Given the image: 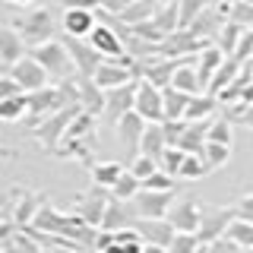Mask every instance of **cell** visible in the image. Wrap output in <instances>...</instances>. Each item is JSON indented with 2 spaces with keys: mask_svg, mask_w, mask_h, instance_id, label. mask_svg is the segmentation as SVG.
Returning a JSON list of instances; mask_svg holds the SVG:
<instances>
[{
  "mask_svg": "<svg viewBox=\"0 0 253 253\" xmlns=\"http://www.w3.org/2000/svg\"><path fill=\"white\" fill-rule=\"evenodd\" d=\"M26 51L42 63V70L47 73V79H54V83L63 79V76H73V63H70V54H67V47H63V42L47 38V42L32 44V47H26Z\"/></svg>",
  "mask_w": 253,
  "mask_h": 253,
  "instance_id": "cell-1",
  "label": "cell"
},
{
  "mask_svg": "<svg viewBox=\"0 0 253 253\" xmlns=\"http://www.w3.org/2000/svg\"><path fill=\"white\" fill-rule=\"evenodd\" d=\"M76 105H63L57 111H51V114H44L38 124H32V133H35V139L42 142L47 152H57L60 149V139H63V130H67L70 117L76 114Z\"/></svg>",
  "mask_w": 253,
  "mask_h": 253,
  "instance_id": "cell-2",
  "label": "cell"
},
{
  "mask_svg": "<svg viewBox=\"0 0 253 253\" xmlns=\"http://www.w3.org/2000/svg\"><path fill=\"white\" fill-rule=\"evenodd\" d=\"M16 32H19V38L26 42V47L42 44L47 38H54V13L44 10V6H35V10H29L26 19L16 26Z\"/></svg>",
  "mask_w": 253,
  "mask_h": 253,
  "instance_id": "cell-3",
  "label": "cell"
},
{
  "mask_svg": "<svg viewBox=\"0 0 253 253\" xmlns=\"http://www.w3.org/2000/svg\"><path fill=\"white\" fill-rule=\"evenodd\" d=\"M174 203V190H136L130 196V206L136 218H165L168 206Z\"/></svg>",
  "mask_w": 253,
  "mask_h": 253,
  "instance_id": "cell-4",
  "label": "cell"
},
{
  "mask_svg": "<svg viewBox=\"0 0 253 253\" xmlns=\"http://www.w3.org/2000/svg\"><path fill=\"white\" fill-rule=\"evenodd\" d=\"M6 73L13 76V83L19 85L22 92H35V89H42V85H47V73L42 70V63L32 57V54H22L16 63H10Z\"/></svg>",
  "mask_w": 253,
  "mask_h": 253,
  "instance_id": "cell-5",
  "label": "cell"
},
{
  "mask_svg": "<svg viewBox=\"0 0 253 253\" xmlns=\"http://www.w3.org/2000/svg\"><path fill=\"white\" fill-rule=\"evenodd\" d=\"M200 47H203V38H196L190 29H174L155 44V57H187Z\"/></svg>",
  "mask_w": 253,
  "mask_h": 253,
  "instance_id": "cell-6",
  "label": "cell"
},
{
  "mask_svg": "<svg viewBox=\"0 0 253 253\" xmlns=\"http://www.w3.org/2000/svg\"><path fill=\"white\" fill-rule=\"evenodd\" d=\"M133 111L142 117L146 124L162 121V89H155L146 79H136V92H133Z\"/></svg>",
  "mask_w": 253,
  "mask_h": 253,
  "instance_id": "cell-7",
  "label": "cell"
},
{
  "mask_svg": "<svg viewBox=\"0 0 253 253\" xmlns=\"http://www.w3.org/2000/svg\"><path fill=\"white\" fill-rule=\"evenodd\" d=\"M63 47H67V54H70V63H73V73L76 76H92L95 67L101 63V54L95 51L92 44H85L83 38L63 35Z\"/></svg>",
  "mask_w": 253,
  "mask_h": 253,
  "instance_id": "cell-8",
  "label": "cell"
},
{
  "mask_svg": "<svg viewBox=\"0 0 253 253\" xmlns=\"http://www.w3.org/2000/svg\"><path fill=\"white\" fill-rule=\"evenodd\" d=\"M228 218H231V209H221V206H200V225H196V241L200 244H212L215 237H221Z\"/></svg>",
  "mask_w": 253,
  "mask_h": 253,
  "instance_id": "cell-9",
  "label": "cell"
},
{
  "mask_svg": "<svg viewBox=\"0 0 253 253\" xmlns=\"http://www.w3.org/2000/svg\"><path fill=\"white\" fill-rule=\"evenodd\" d=\"M57 108H63V98H60L57 85H42V89H35V92H26V114H29L32 124H38L44 114H51V111H57Z\"/></svg>",
  "mask_w": 253,
  "mask_h": 253,
  "instance_id": "cell-10",
  "label": "cell"
},
{
  "mask_svg": "<svg viewBox=\"0 0 253 253\" xmlns=\"http://www.w3.org/2000/svg\"><path fill=\"white\" fill-rule=\"evenodd\" d=\"M133 221H136V212H133L130 200H114V196H108L105 212H101V218H98V228H101V231L133 228Z\"/></svg>",
  "mask_w": 253,
  "mask_h": 253,
  "instance_id": "cell-11",
  "label": "cell"
},
{
  "mask_svg": "<svg viewBox=\"0 0 253 253\" xmlns=\"http://www.w3.org/2000/svg\"><path fill=\"white\" fill-rule=\"evenodd\" d=\"M142 126H146V121L136 114V111H124L121 117L114 121V130H117V139H121V146L126 149V155H136V146H139V136H142Z\"/></svg>",
  "mask_w": 253,
  "mask_h": 253,
  "instance_id": "cell-12",
  "label": "cell"
},
{
  "mask_svg": "<svg viewBox=\"0 0 253 253\" xmlns=\"http://www.w3.org/2000/svg\"><path fill=\"white\" fill-rule=\"evenodd\" d=\"M133 92H136V79H130V83H124V85H114V89H105V105H101V114L114 124L124 111L133 108Z\"/></svg>",
  "mask_w": 253,
  "mask_h": 253,
  "instance_id": "cell-13",
  "label": "cell"
},
{
  "mask_svg": "<svg viewBox=\"0 0 253 253\" xmlns=\"http://www.w3.org/2000/svg\"><path fill=\"white\" fill-rule=\"evenodd\" d=\"M85 38H89V44L101 54V57H121L124 54V38L111 26H105V22H95Z\"/></svg>",
  "mask_w": 253,
  "mask_h": 253,
  "instance_id": "cell-14",
  "label": "cell"
},
{
  "mask_svg": "<svg viewBox=\"0 0 253 253\" xmlns=\"http://www.w3.org/2000/svg\"><path fill=\"white\" fill-rule=\"evenodd\" d=\"M177 63H184V57H152V60H139V79H146V83H152L155 89H162V85L171 83V73Z\"/></svg>",
  "mask_w": 253,
  "mask_h": 253,
  "instance_id": "cell-15",
  "label": "cell"
},
{
  "mask_svg": "<svg viewBox=\"0 0 253 253\" xmlns=\"http://www.w3.org/2000/svg\"><path fill=\"white\" fill-rule=\"evenodd\" d=\"M168 225L174 231H196L200 225V203L196 200H180V203H171L168 212H165Z\"/></svg>",
  "mask_w": 253,
  "mask_h": 253,
  "instance_id": "cell-16",
  "label": "cell"
},
{
  "mask_svg": "<svg viewBox=\"0 0 253 253\" xmlns=\"http://www.w3.org/2000/svg\"><path fill=\"white\" fill-rule=\"evenodd\" d=\"M76 105L83 108V111H89L92 117H98L101 114V105H105V92L95 85V79L92 76H76Z\"/></svg>",
  "mask_w": 253,
  "mask_h": 253,
  "instance_id": "cell-17",
  "label": "cell"
},
{
  "mask_svg": "<svg viewBox=\"0 0 253 253\" xmlns=\"http://www.w3.org/2000/svg\"><path fill=\"white\" fill-rule=\"evenodd\" d=\"M133 231L139 234L142 244H158V247H165V244L171 241L174 228L168 225V218H136L133 221Z\"/></svg>",
  "mask_w": 253,
  "mask_h": 253,
  "instance_id": "cell-18",
  "label": "cell"
},
{
  "mask_svg": "<svg viewBox=\"0 0 253 253\" xmlns=\"http://www.w3.org/2000/svg\"><path fill=\"white\" fill-rule=\"evenodd\" d=\"M63 35H73V38H85L89 35V29L95 26V13L85 10V6H67L63 10Z\"/></svg>",
  "mask_w": 253,
  "mask_h": 253,
  "instance_id": "cell-19",
  "label": "cell"
},
{
  "mask_svg": "<svg viewBox=\"0 0 253 253\" xmlns=\"http://www.w3.org/2000/svg\"><path fill=\"white\" fill-rule=\"evenodd\" d=\"M26 54V42L13 26H0V67H10Z\"/></svg>",
  "mask_w": 253,
  "mask_h": 253,
  "instance_id": "cell-20",
  "label": "cell"
},
{
  "mask_svg": "<svg viewBox=\"0 0 253 253\" xmlns=\"http://www.w3.org/2000/svg\"><path fill=\"white\" fill-rule=\"evenodd\" d=\"M105 203H108L105 187H92L89 193L83 196V203H79V218H83L85 225L98 228V218H101V212H105Z\"/></svg>",
  "mask_w": 253,
  "mask_h": 253,
  "instance_id": "cell-21",
  "label": "cell"
},
{
  "mask_svg": "<svg viewBox=\"0 0 253 253\" xmlns=\"http://www.w3.org/2000/svg\"><path fill=\"white\" fill-rule=\"evenodd\" d=\"M215 108H218L215 95H209V92H196V95H190V98H187V105H184V117H180V121H209V117L215 114Z\"/></svg>",
  "mask_w": 253,
  "mask_h": 253,
  "instance_id": "cell-22",
  "label": "cell"
},
{
  "mask_svg": "<svg viewBox=\"0 0 253 253\" xmlns=\"http://www.w3.org/2000/svg\"><path fill=\"white\" fill-rule=\"evenodd\" d=\"M44 203L42 193H32V190H26V193H19V203H16V212H13V225L16 228H26L32 225V218H35L38 206Z\"/></svg>",
  "mask_w": 253,
  "mask_h": 253,
  "instance_id": "cell-23",
  "label": "cell"
},
{
  "mask_svg": "<svg viewBox=\"0 0 253 253\" xmlns=\"http://www.w3.org/2000/svg\"><path fill=\"white\" fill-rule=\"evenodd\" d=\"M190 95L177 92L174 85H162V121H180L184 117V105H187Z\"/></svg>",
  "mask_w": 253,
  "mask_h": 253,
  "instance_id": "cell-24",
  "label": "cell"
},
{
  "mask_svg": "<svg viewBox=\"0 0 253 253\" xmlns=\"http://www.w3.org/2000/svg\"><path fill=\"white\" fill-rule=\"evenodd\" d=\"M221 234H225L228 241H234L237 247L253 250V221H250V218H237V215H231Z\"/></svg>",
  "mask_w": 253,
  "mask_h": 253,
  "instance_id": "cell-25",
  "label": "cell"
},
{
  "mask_svg": "<svg viewBox=\"0 0 253 253\" xmlns=\"http://www.w3.org/2000/svg\"><path fill=\"white\" fill-rule=\"evenodd\" d=\"M177 92H187V95H196V92H203V85H200V76H196V67H190V63H177L174 67V73H171V83Z\"/></svg>",
  "mask_w": 253,
  "mask_h": 253,
  "instance_id": "cell-26",
  "label": "cell"
},
{
  "mask_svg": "<svg viewBox=\"0 0 253 253\" xmlns=\"http://www.w3.org/2000/svg\"><path fill=\"white\" fill-rule=\"evenodd\" d=\"M162 149H165V136H162V124H146L142 126V136H139V146H136V152L142 155H149V158H158L162 155Z\"/></svg>",
  "mask_w": 253,
  "mask_h": 253,
  "instance_id": "cell-27",
  "label": "cell"
},
{
  "mask_svg": "<svg viewBox=\"0 0 253 253\" xmlns=\"http://www.w3.org/2000/svg\"><path fill=\"white\" fill-rule=\"evenodd\" d=\"M200 162L206 165V171H218L221 165H228V158H231V146H221V142H203L200 152Z\"/></svg>",
  "mask_w": 253,
  "mask_h": 253,
  "instance_id": "cell-28",
  "label": "cell"
},
{
  "mask_svg": "<svg viewBox=\"0 0 253 253\" xmlns=\"http://www.w3.org/2000/svg\"><path fill=\"white\" fill-rule=\"evenodd\" d=\"M152 19V26L162 32V35H168V32L177 29V0H165V3L155 6V13L149 16Z\"/></svg>",
  "mask_w": 253,
  "mask_h": 253,
  "instance_id": "cell-29",
  "label": "cell"
},
{
  "mask_svg": "<svg viewBox=\"0 0 253 253\" xmlns=\"http://www.w3.org/2000/svg\"><path fill=\"white\" fill-rule=\"evenodd\" d=\"M221 57H225V54H221L215 44H203V47H200V67H196V76H200L203 92H206V85H209L212 70H215L218 63H221Z\"/></svg>",
  "mask_w": 253,
  "mask_h": 253,
  "instance_id": "cell-30",
  "label": "cell"
},
{
  "mask_svg": "<svg viewBox=\"0 0 253 253\" xmlns=\"http://www.w3.org/2000/svg\"><path fill=\"white\" fill-rule=\"evenodd\" d=\"M155 0H126L124 3V10L117 13L121 16V22L124 26H133V22H142V19H149V16L155 13Z\"/></svg>",
  "mask_w": 253,
  "mask_h": 253,
  "instance_id": "cell-31",
  "label": "cell"
},
{
  "mask_svg": "<svg viewBox=\"0 0 253 253\" xmlns=\"http://www.w3.org/2000/svg\"><path fill=\"white\" fill-rule=\"evenodd\" d=\"M121 171H124L121 162H98V165H92V168H89L92 184H95V187H105V190L117 180V174H121Z\"/></svg>",
  "mask_w": 253,
  "mask_h": 253,
  "instance_id": "cell-32",
  "label": "cell"
},
{
  "mask_svg": "<svg viewBox=\"0 0 253 253\" xmlns=\"http://www.w3.org/2000/svg\"><path fill=\"white\" fill-rule=\"evenodd\" d=\"M203 139L206 142H221V146H231V142H234V130H231V124H228L225 117H218V121H212V117H209Z\"/></svg>",
  "mask_w": 253,
  "mask_h": 253,
  "instance_id": "cell-33",
  "label": "cell"
},
{
  "mask_svg": "<svg viewBox=\"0 0 253 253\" xmlns=\"http://www.w3.org/2000/svg\"><path fill=\"white\" fill-rule=\"evenodd\" d=\"M244 29H250V26H237V22H231V19H225V22H221V26H218V32H215V35H218V51L221 54H231L234 51V44H237V38H241V32Z\"/></svg>",
  "mask_w": 253,
  "mask_h": 253,
  "instance_id": "cell-34",
  "label": "cell"
},
{
  "mask_svg": "<svg viewBox=\"0 0 253 253\" xmlns=\"http://www.w3.org/2000/svg\"><path fill=\"white\" fill-rule=\"evenodd\" d=\"M19 117H26V92L0 98V121H19Z\"/></svg>",
  "mask_w": 253,
  "mask_h": 253,
  "instance_id": "cell-35",
  "label": "cell"
},
{
  "mask_svg": "<svg viewBox=\"0 0 253 253\" xmlns=\"http://www.w3.org/2000/svg\"><path fill=\"white\" fill-rule=\"evenodd\" d=\"M108 190H111V196H114V200H130V196L139 190V177H133L130 171H121V174H117V180Z\"/></svg>",
  "mask_w": 253,
  "mask_h": 253,
  "instance_id": "cell-36",
  "label": "cell"
},
{
  "mask_svg": "<svg viewBox=\"0 0 253 253\" xmlns=\"http://www.w3.org/2000/svg\"><path fill=\"white\" fill-rule=\"evenodd\" d=\"M196 247H200V241L193 231H174L171 241L165 244V253H193Z\"/></svg>",
  "mask_w": 253,
  "mask_h": 253,
  "instance_id": "cell-37",
  "label": "cell"
},
{
  "mask_svg": "<svg viewBox=\"0 0 253 253\" xmlns=\"http://www.w3.org/2000/svg\"><path fill=\"white\" fill-rule=\"evenodd\" d=\"M142 190H174L177 187V177H171V174H165L162 168H155L152 174H146V177L139 180Z\"/></svg>",
  "mask_w": 253,
  "mask_h": 253,
  "instance_id": "cell-38",
  "label": "cell"
},
{
  "mask_svg": "<svg viewBox=\"0 0 253 253\" xmlns=\"http://www.w3.org/2000/svg\"><path fill=\"white\" fill-rule=\"evenodd\" d=\"M203 174H206V165L200 162V155H196V152H187L184 162H180V168H177V177L196 180V177H203Z\"/></svg>",
  "mask_w": 253,
  "mask_h": 253,
  "instance_id": "cell-39",
  "label": "cell"
},
{
  "mask_svg": "<svg viewBox=\"0 0 253 253\" xmlns=\"http://www.w3.org/2000/svg\"><path fill=\"white\" fill-rule=\"evenodd\" d=\"M203 10V0H177V29H187L190 19Z\"/></svg>",
  "mask_w": 253,
  "mask_h": 253,
  "instance_id": "cell-40",
  "label": "cell"
},
{
  "mask_svg": "<svg viewBox=\"0 0 253 253\" xmlns=\"http://www.w3.org/2000/svg\"><path fill=\"white\" fill-rule=\"evenodd\" d=\"M158 168V165H155V158H149V155H142V152H136V155H133L130 158V168H126V171H130L133 174V177H146V174H152Z\"/></svg>",
  "mask_w": 253,
  "mask_h": 253,
  "instance_id": "cell-41",
  "label": "cell"
},
{
  "mask_svg": "<svg viewBox=\"0 0 253 253\" xmlns=\"http://www.w3.org/2000/svg\"><path fill=\"white\" fill-rule=\"evenodd\" d=\"M206 250H209V253H250L247 247H237L234 241H228L225 234H221V237H215L212 244H206Z\"/></svg>",
  "mask_w": 253,
  "mask_h": 253,
  "instance_id": "cell-42",
  "label": "cell"
},
{
  "mask_svg": "<svg viewBox=\"0 0 253 253\" xmlns=\"http://www.w3.org/2000/svg\"><path fill=\"white\" fill-rule=\"evenodd\" d=\"M162 124V136H165V146H174L180 136V130H184V121H158Z\"/></svg>",
  "mask_w": 253,
  "mask_h": 253,
  "instance_id": "cell-43",
  "label": "cell"
},
{
  "mask_svg": "<svg viewBox=\"0 0 253 253\" xmlns=\"http://www.w3.org/2000/svg\"><path fill=\"white\" fill-rule=\"evenodd\" d=\"M231 209V215H237V218H250L253 221V196L247 193V196H241L234 206H228Z\"/></svg>",
  "mask_w": 253,
  "mask_h": 253,
  "instance_id": "cell-44",
  "label": "cell"
},
{
  "mask_svg": "<svg viewBox=\"0 0 253 253\" xmlns=\"http://www.w3.org/2000/svg\"><path fill=\"white\" fill-rule=\"evenodd\" d=\"M16 92H22V89L13 83V76H10V73L0 76V98H10V95H16Z\"/></svg>",
  "mask_w": 253,
  "mask_h": 253,
  "instance_id": "cell-45",
  "label": "cell"
},
{
  "mask_svg": "<svg viewBox=\"0 0 253 253\" xmlns=\"http://www.w3.org/2000/svg\"><path fill=\"white\" fill-rule=\"evenodd\" d=\"M124 3H126V0H98V6H101V10H108V13H121Z\"/></svg>",
  "mask_w": 253,
  "mask_h": 253,
  "instance_id": "cell-46",
  "label": "cell"
},
{
  "mask_svg": "<svg viewBox=\"0 0 253 253\" xmlns=\"http://www.w3.org/2000/svg\"><path fill=\"white\" fill-rule=\"evenodd\" d=\"M67 6H85V10H95L98 6V0H63Z\"/></svg>",
  "mask_w": 253,
  "mask_h": 253,
  "instance_id": "cell-47",
  "label": "cell"
},
{
  "mask_svg": "<svg viewBox=\"0 0 253 253\" xmlns=\"http://www.w3.org/2000/svg\"><path fill=\"white\" fill-rule=\"evenodd\" d=\"M139 253H165V247H158V244H142Z\"/></svg>",
  "mask_w": 253,
  "mask_h": 253,
  "instance_id": "cell-48",
  "label": "cell"
},
{
  "mask_svg": "<svg viewBox=\"0 0 253 253\" xmlns=\"http://www.w3.org/2000/svg\"><path fill=\"white\" fill-rule=\"evenodd\" d=\"M203 3H212V6H218V3H228V0H203Z\"/></svg>",
  "mask_w": 253,
  "mask_h": 253,
  "instance_id": "cell-49",
  "label": "cell"
},
{
  "mask_svg": "<svg viewBox=\"0 0 253 253\" xmlns=\"http://www.w3.org/2000/svg\"><path fill=\"white\" fill-rule=\"evenodd\" d=\"M6 3H19L22 6V3H32V0H6Z\"/></svg>",
  "mask_w": 253,
  "mask_h": 253,
  "instance_id": "cell-50",
  "label": "cell"
},
{
  "mask_svg": "<svg viewBox=\"0 0 253 253\" xmlns=\"http://www.w3.org/2000/svg\"><path fill=\"white\" fill-rule=\"evenodd\" d=\"M155 3H165V0H155Z\"/></svg>",
  "mask_w": 253,
  "mask_h": 253,
  "instance_id": "cell-51",
  "label": "cell"
},
{
  "mask_svg": "<svg viewBox=\"0 0 253 253\" xmlns=\"http://www.w3.org/2000/svg\"><path fill=\"white\" fill-rule=\"evenodd\" d=\"M0 218H3V212H0Z\"/></svg>",
  "mask_w": 253,
  "mask_h": 253,
  "instance_id": "cell-52",
  "label": "cell"
},
{
  "mask_svg": "<svg viewBox=\"0 0 253 253\" xmlns=\"http://www.w3.org/2000/svg\"><path fill=\"white\" fill-rule=\"evenodd\" d=\"M0 253H3V250H0Z\"/></svg>",
  "mask_w": 253,
  "mask_h": 253,
  "instance_id": "cell-53",
  "label": "cell"
}]
</instances>
